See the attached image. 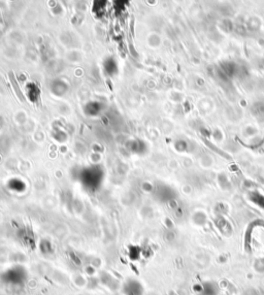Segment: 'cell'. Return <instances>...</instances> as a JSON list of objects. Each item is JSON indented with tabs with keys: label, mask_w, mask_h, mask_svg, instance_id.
I'll list each match as a JSON object with an SVG mask.
<instances>
[{
	"label": "cell",
	"mask_w": 264,
	"mask_h": 295,
	"mask_svg": "<svg viewBox=\"0 0 264 295\" xmlns=\"http://www.w3.org/2000/svg\"><path fill=\"white\" fill-rule=\"evenodd\" d=\"M8 76H10L11 84V86H13V88H14L15 92H16L18 98H19V99L22 101V102H24V101H25V98H24V96H23V93H22V91H21V88L19 87V84H18V82H17V79H16L15 73H14L13 71H11L10 73H8Z\"/></svg>",
	"instance_id": "6da1fadb"
}]
</instances>
